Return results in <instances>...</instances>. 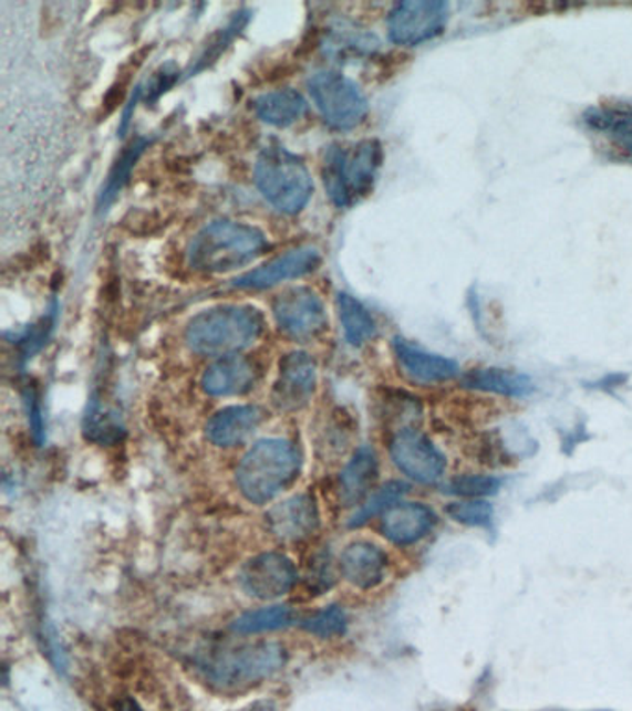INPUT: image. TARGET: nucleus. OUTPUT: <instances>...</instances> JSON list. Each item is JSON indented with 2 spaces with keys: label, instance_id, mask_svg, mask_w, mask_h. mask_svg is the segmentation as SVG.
Listing matches in <instances>:
<instances>
[{
  "label": "nucleus",
  "instance_id": "nucleus-23",
  "mask_svg": "<svg viewBox=\"0 0 632 711\" xmlns=\"http://www.w3.org/2000/svg\"><path fill=\"white\" fill-rule=\"evenodd\" d=\"M584 121L592 130L609 137L615 148L632 158V106H601L588 109Z\"/></svg>",
  "mask_w": 632,
  "mask_h": 711
},
{
  "label": "nucleus",
  "instance_id": "nucleus-7",
  "mask_svg": "<svg viewBox=\"0 0 632 711\" xmlns=\"http://www.w3.org/2000/svg\"><path fill=\"white\" fill-rule=\"evenodd\" d=\"M308 93L327 125L351 130L367 115V101L351 79L336 71H320L308 81Z\"/></svg>",
  "mask_w": 632,
  "mask_h": 711
},
{
  "label": "nucleus",
  "instance_id": "nucleus-20",
  "mask_svg": "<svg viewBox=\"0 0 632 711\" xmlns=\"http://www.w3.org/2000/svg\"><path fill=\"white\" fill-rule=\"evenodd\" d=\"M462 386L475 391L494 393L503 397H527L535 391L532 380L529 376L516 373V370L497 369V367H485V369H472L462 378Z\"/></svg>",
  "mask_w": 632,
  "mask_h": 711
},
{
  "label": "nucleus",
  "instance_id": "nucleus-19",
  "mask_svg": "<svg viewBox=\"0 0 632 711\" xmlns=\"http://www.w3.org/2000/svg\"><path fill=\"white\" fill-rule=\"evenodd\" d=\"M262 421L263 411L257 406H230L211 417L206 433L211 443L228 449L251 438Z\"/></svg>",
  "mask_w": 632,
  "mask_h": 711
},
{
  "label": "nucleus",
  "instance_id": "nucleus-11",
  "mask_svg": "<svg viewBox=\"0 0 632 711\" xmlns=\"http://www.w3.org/2000/svg\"><path fill=\"white\" fill-rule=\"evenodd\" d=\"M297 569L290 558L277 552L260 554L249 560L240 573V584L247 595L262 600H273L296 586Z\"/></svg>",
  "mask_w": 632,
  "mask_h": 711
},
{
  "label": "nucleus",
  "instance_id": "nucleus-2",
  "mask_svg": "<svg viewBox=\"0 0 632 711\" xmlns=\"http://www.w3.org/2000/svg\"><path fill=\"white\" fill-rule=\"evenodd\" d=\"M263 315L252 306H219L189 321L186 342L203 356H232L262 336Z\"/></svg>",
  "mask_w": 632,
  "mask_h": 711
},
{
  "label": "nucleus",
  "instance_id": "nucleus-22",
  "mask_svg": "<svg viewBox=\"0 0 632 711\" xmlns=\"http://www.w3.org/2000/svg\"><path fill=\"white\" fill-rule=\"evenodd\" d=\"M307 109L308 104L304 97L296 90H291V87L263 93L255 101V112H257L258 117L263 123L277 126V128L293 125V123L301 119L302 115L307 114Z\"/></svg>",
  "mask_w": 632,
  "mask_h": 711
},
{
  "label": "nucleus",
  "instance_id": "nucleus-34",
  "mask_svg": "<svg viewBox=\"0 0 632 711\" xmlns=\"http://www.w3.org/2000/svg\"><path fill=\"white\" fill-rule=\"evenodd\" d=\"M178 74L180 73H178V69H175L173 63L162 67L158 73L154 74L153 81L148 82L147 103L158 101L160 95H164L178 81Z\"/></svg>",
  "mask_w": 632,
  "mask_h": 711
},
{
  "label": "nucleus",
  "instance_id": "nucleus-10",
  "mask_svg": "<svg viewBox=\"0 0 632 711\" xmlns=\"http://www.w3.org/2000/svg\"><path fill=\"white\" fill-rule=\"evenodd\" d=\"M273 315L280 331L293 339H312L325 331L327 312L318 293L308 287H290L273 302Z\"/></svg>",
  "mask_w": 632,
  "mask_h": 711
},
{
  "label": "nucleus",
  "instance_id": "nucleus-31",
  "mask_svg": "<svg viewBox=\"0 0 632 711\" xmlns=\"http://www.w3.org/2000/svg\"><path fill=\"white\" fill-rule=\"evenodd\" d=\"M501 488V480L490 474H460L450 480L447 491L464 499H485L496 495Z\"/></svg>",
  "mask_w": 632,
  "mask_h": 711
},
{
  "label": "nucleus",
  "instance_id": "nucleus-27",
  "mask_svg": "<svg viewBox=\"0 0 632 711\" xmlns=\"http://www.w3.org/2000/svg\"><path fill=\"white\" fill-rule=\"evenodd\" d=\"M247 21H249V12L236 13V15L230 19V23H228L225 29L219 30V32L211 38L210 43L205 46V51L200 52L194 65L188 69L186 79L194 76V74L199 73L203 69L208 67L210 63L216 62L217 57L221 56V52L232 43L234 38L240 34L241 30L246 29Z\"/></svg>",
  "mask_w": 632,
  "mask_h": 711
},
{
  "label": "nucleus",
  "instance_id": "nucleus-18",
  "mask_svg": "<svg viewBox=\"0 0 632 711\" xmlns=\"http://www.w3.org/2000/svg\"><path fill=\"white\" fill-rule=\"evenodd\" d=\"M393 351L406 375L422 384H438L458 375L456 362L439 354L427 353L425 348L412 345L403 337L393 339Z\"/></svg>",
  "mask_w": 632,
  "mask_h": 711
},
{
  "label": "nucleus",
  "instance_id": "nucleus-3",
  "mask_svg": "<svg viewBox=\"0 0 632 711\" xmlns=\"http://www.w3.org/2000/svg\"><path fill=\"white\" fill-rule=\"evenodd\" d=\"M382 166V145L364 139L353 145H331L323 160V184L334 205L349 208L371 194Z\"/></svg>",
  "mask_w": 632,
  "mask_h": 711
},
{
  "label": "nucleus",
  "instance_id": "nucleus-14",
  "mask_svg": "<svg viewBox=\"0 0 632 711\" xmlns=\"http://www.w3.org/2000/svg\"><path fill=\"white\" fill-rule=\"evenodd\" d=\"M268 526L282 541L307 540L320 526V510L308 493L291 496L269 512Z\"/></svg>",
  "mask_w": 632,
  "mask_h": 711
},
{
  "label": "nucleus",
  "instance_id": "nucleus-24",
  "mask_svg": "<svg viewBox=\"0 0 632 711\" xmlns=\"http://www.w3.org/2000/svg\"><path fill=\"white\" fill-rule=\"evenodd\" d=\"M336 304L343 332L353 347H360L375 337V320L362 302L348 293H338Z\"/></svg>",
  "mask_w": 632,
  "mask_h": 711
},
{
  "label": "nucleus",
  "instance_id": "nucleus-9",
  "mask_svg": "<svg viewBox=\"0 0 632 711\" xmlns=\"http://www.w3.org/2000/svg\"><path fill=\"white\" fill-rule=\"evenodd\" d=\"M390 456L397 469L417 484H436L447 469V461L438 447L416 428L395 432L390 443Z\"/></svg>",
  "mask_w": 632,
  "mask_h": 711
},
{
  "label": "nucleus",
  "instance_id": "nucleus-35",
  "mask_svg": "<svg viewBox=\"0 0 632 711\" xmlns=\"http://www.w3.org/2000/svg\"><path fill=\"white\" fill-rule=\"evenodd\" d=\"M27 405H29L30 427H32L35 439L41 443V438H43V417H41L40 405H38L34 393H27Z\"/></svg>",
  "mask_w": 632,
  "mask_h": 711
},
{
  "label": "nucleus",
  "instance_id": "nucleus-26",
  "mask_svg": "<svg viewBox=\"0 0 632 711\" xmlns=\"http://www.w3.org/2000/svg\"><path fill=\"white\" fill-rule=\"evenodd\" d=\"M293 611L290 606H269V608L247 611L232 623V630L244 636L262 634V631L280 630L291 625Z\"/></svg>",
  "mask_w": 632,
  "mask_h": 711
},
{
  "label": "nucleus",
  "instance_id": "nucleus-36",
  "mask_svg": "<svg viewBox=\"0 0 632 711\" xmlns=\"http://www.w3.org/2000/svg\"><path fill=\"white\" fill-rule=\"evenodd\" d=\"M115 711H143L132 699H123L115 705Z\"/></svg>",
  "mask_w": 632,
  "mask_h": 711
},
{
  "label": "nucleus",
  "instance_id": "nucleus-5",
  "mask_svg": "<svg viewBox=\"0 0 632 711\" xmlns=\"http://www.w3.org/2000/svg\"><path fill=\"white\" fill-rule=\"evenodd\" d=\"M255 180L260 194L282 213H299L313 194L312 177L304 161L279 143L258 156Z\"/></svg>",
  "mask_w": 632,
  "mask_h": 711
},
{
  "label": "nucleus",
  "instance_id": "nucleus-30",
  "mask_svg": "<svg viewBox=\"0 0 632 711\" xmlns=\"http://www.w3.org/2000/svg\"><path fill=\"white\" fill-rule=\"evenodd\" d=\"M445 513L464 526H488L494 521V506L485 499L450 502L445 506Z\"/></svg>",
  "mask_w": 632,
  "mask_h": 711
},
{
  "label": "nucleus",
  "instance_id": "nucleus-17",
  "mask_svg": "<svg viewBox=\"0 0 632 711\" xmlns=\"http://www.w3.org/2000/svg\"><path fill=\"white\" fill-rule=\"evenodd\" d=\"M340 567L349 584L359 589H373L386 578L387 554L381 546L356 541L343 551Z\"/></svg>",
  "mask_w": 632,
  "mask_h": 711
},
{
  "label": "nucleus",
  "instance_id": "nucleus-4",
  "mask_svg": "<svg viewBox=\"0 0 632 711\" xmlns=\"http://www.w3.org/2000/svg\"><path fill=\"white\" fill-rule=\"evenodd\" d=\"M299 452L286 439H262L244 456L236 480L241 495L255 504H266L297 479Z\"/></svg>",
  "mask_w": 632,
  "mask_h": 711
},
{
  "label": "nucleus",
  "instance_id": "nucleus-28",
  "mask_svg": "<svg viewBox=\"0 0 632 711\" xmlns=\"http://www.w3.org/2000/svg\"><path fill=\"white\" fill-rule=\"evenodd\" d=\"M148 139L137 137L136 142L132 143L131 147H126L125 153L121 156L120 161L115 164L114 169L110 172L108 182L104 186V191L101 194V206L108 205L117 197L121 188L125 186L126 180L131 177L132 167L136 164L143 148L147 147Z\"/></svg>",
  "mask_w": 632,
  "mask_h": 711
},
{
  "label": "nucleus",
  "instance_id": "nucleus-33",
  "mask_svg": "<svg viewBox=\"0 0 632 711\" xmlns=\"http://www.w3.org/2000/svg\"><path fill=\"white\" fill-rule=\"evenodd\" d=\"M54 320H56V312H52L49 317H43L38 325L30 326L29 331H24V334H21L19 342H21L24 358H32V354L43 347L49 332L52 331Z\"/></svg>",
  "mask_w": 632,
  "mask_h": 711
},
{
  "label": "nucleus",
  "instance_id": "nucleus-21",
  "mask_svg": "<svg viewBox=\"0 0 632 711\" xmlns=\"http://www.w3.org/2000/svg\"><path fill=\"white\" fill-rule=\"evenodd\" d=\"M379 477V461L370 447L362 449L349 461L340 477V499L345 506H354L370 493Z\"/></svg>",
  "mask_w": 632,
  "mask_h": 711
},
{
  "label": "nucleus",
  "instance_id": "nucleus-25",
  "mask_svg": "<svg viewBox=\"0 0 632 711\" xmlns=\"http://www.w3.org/2000/svg\"><path fill=\"white\" fill-rule=\"evenodd\" d=\"M125 427L114 408L104 405L103 400L93 397L84 417V436L95 443L110 445L120 441Z\"/></svg>",
  "mask_w": 632,
  "mask_h": 711
},
{
  "label": "nucleus",
  "instance_id": "nucleus-8",
  "mask_svg": "<svg viewBox=\"0 0 632 711\" xmlns=\"http://www.w3.org/2000/svg\"><path fill=\"white\" fill-rule=\"evenodd\" d=\"M449 21V4L444 0H406L393 8L387 18V34L397 45L416 46L438 38Z\"/></svg>",
  "mask_w": 632,
  "mask_h": 711
},
{
  "label": "nucleus",
  "instance_id": "nucleus-15",
  "mask_svg": "<svg viewBox=\"0 0 632 711\" xmlns=\"http://www.w3.org/2000/svg\"><path fill=\"white\" fill-rule=\"evenodd\" d=\"M436 523V513L422 502H397L382 515L381 530L395 545L408 546L431 534Z\"/></svg>",
  "mask_w": 632,
  "mask_h": 711
},
{
  "label": "nucleus",
  "instance_id": "nucleus-6",
  "mask_svg": "<svg viewBox=\"0 0 632 711\" xmlns=\"http://www.w3.org/2000/svg\"><path fill=\"white\" fill-rule=\"evenodd\" d=\"M286 663V650L279 644H249L225 649L206 667L211 683L221 689H240L260 682Z\"/></svg>",
  "mask_w": 632,
  "mask_h": 711
},
{
  "label": "nucleus",
  "instance_id": "nucleus-32",
  "mask_svg": "<svg viewBox=\"0 0 632 711\" xmlns=\"http://www.w3.org/2000/svg\"><path fill=\"white\" fill-rule=\"evenodd\" d=\"M302 628L318 638H338L348 630V615L342 608L331 606L304 619Z\"/></svg>",
  "mask_w": 632,
  "mask_h": 711
},
{
  "label": "nucleus",
  "instance_id": "nucleus-1",
  "mask_svg": "<svg viewBox=\"0 0 632 711\" xmlns=\"http://www.w3.org/2000/svg\"><path fill=\"white\" fill-rule=\"evenodd\" d=\"M268 249V238L258 228L216 221L195 236L188 251L189 265L200 273H228L246 268Z\"/></svg>",
  "mask_w": 632,
  "mask_h": 711
},
{
  "label": "nucleus",
  "instance_id": "nucleus-13",
  "mask_svg": "<svg viewBox=\"0 0 632 711\" xmlns=\"http://www.w3.org/2000/svg\"><path fill=\"white\" fill-rule=\"evenodd\" d=\"M321 252L315 247H299L286 252L284 257L274 258L262 268L234 280V287L240 290H268L284 280L301 279L320 268Z\"/></svg>",
  "mask_w": 632,
  "mask_h": 711
},
{
  "label": "nucleus",
  "instance_id": "nucleus-12",
  "mask_svg": "<svg viewBox=\"0 0 632 711\" xmlns=\"http://www.w3.org/2000/svg\"><path fill=\"white\" fill-rule=\"evenodd\" d=\"M318 380V367L307 353L286 354L280 359L279 378L274 381V408L282 411H297L308 405Z\"/></svg>",
  "mask_w": 632,
  "mask_h": 711
},
{
  "label": "nucleus",
  "instance_id": "nucleus-16",
  "mask_svg": "<svg viewBox=\"0 0 632 711\" xmlns=\"http://www.w3.org/2000/svg\"><path fill=\"white\" fill-rule=\"evenodd\" d=\"M258 380V367L246 356H222L203 375V389L211 397H234L251 391Z\"/></svg>",
  "mask_w": 632,
  "mask_h": 711
},
{
  "label": "nucleus",
  "instance_id": "nucleus-29",
  "mask_svg": "<svg viewBox=\"0 0 632 711\" xmlns=\"http://www.w3.org/2000/svg\"><path fill=\"white\" fill-rule=\"evenodd\" d=\"M406 491H408V485L403 482H387L384 488L376 491L375 495L371 496L370 501L365 502L364 506L360 508L359 512L354 513L351 526L367 523L371 517H375L376 513H386L390 508L395 506L406 495Z\"/></svg>",
  "mask_w": 632,
  "mask_h": 711
}]
</instances>
